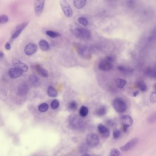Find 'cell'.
Segmentation results:
<instances>
[{"label": "cell", "instance_id": "1", "mask_svg": "<svg viewBox=\"0 0 156 156\" xmlns=\"http://www.w3.org/2000/svg\"><path fill=\"white\" fill-rule=\"evenodd\" d=\"M71 30L72 34L79 39L88 40L91 37V32L85 28L76 26L72 28Z\"/></svg>", "mask_w": 156, "mask_h": 156}, {"label": "cell", "instance_id": "2", "mask_svg": "<svg viewBox=\"0 0 156 156\" xmlns=\"http://www.w3.org/2000/svg\"><path fill=\"white\" fill-rule=\"evenodd\" d=\"M113 106L115 110L120 113L124 112L127 109V104L125 102L120 98L114 99L113 102Z\"/></svg>", "mask_w": 156, "mask_h": 156}, {"label": "cell", "instance_id": "3", "mask_svg": "<svg viewBox=\"0 0 156 156\" xmlns=\"http://www.w3.org/2000/svg\"><path fill=\"white\" fill-rule=\"evenodd\" d=\"M76 49L79 55L85 59L90 58L92 55L91 49L86 45L79 44L76 46Z\"/></svg>", "mask_w": 156, "mask_h": 156}, {"label": "cell", "instance_id": "4", "mask_svg": "<svg viewBox=\"0 0 156 156\" xmlns=\"http://www.w3.org/2000/svg\"><path fill=\"white\" fill-rule=\"evenodd\" d=\"M60 4L65 16L68 17H72L73 15L72 10L69 2L65 0H62L60 1Z\"/></svg>", "mask_w": 156, "mask_h": 156}, {"label": "cell", "instance_id": "5", "mask_svg": "<svg viewBox=\"0 0 156 156\" xmlns=\"http://www.w3.org/2000/svg\"><path fill=\"white\" fill-rule=\"evenodd\" d=\"M100 139L98 136L94 133H89L86 137L87 144L91 147H95L100 143Z\"/></svg>", "mask_w": 156, "mask_h": 156}, {"label": "cell", "instance_id": "6", "mask_svg": "<svg viewBox=\"0 0 156 156\" xmlns=\"http://www.w3.org/2000/svg\"><path fill=\"white\" fill-rule=\"evenodd\" d=\"M45 1L44 0L36 1L34 2V10L35 14L37 16H40L44 10Z\"/></svg>", "mask_w": 156, "mask_h": 156}, {"label": "cell", "instance_id": "7", "mask_svg": "<svg viewBox=\"0 0 156 156\" xmlns=\"http://www.w3.org/2000/svg\"><path fill=\"white\" fill-rule=\"evenodd\" d=\"M113 65L112 63L107 61L105 59L102 60L98 64V68L102 71L108 72L113 68Z\"/></svg>", "mask_w": 156, "mask_h": 156}, {"label": "cell", "instance_id": "8", "mask_svg": "<svg viewBox=\"0 0 156 156\" xmlns=\"http://www.w3.org/2000/svg\"><path fill=\"white\" fill-rule=\"evenodd\" d=\"M13 63L14 68L17 69L20 71L23 72H26L29 70L28 65L24 62H22L20 60L15 59L13 61Z\"/></svg>", "mask_w": 156, "mask_h": 156}, {"label": "cell", "instance_id": "9", "mask_svg": "<svg viewBox=\"0 0 156 156\" xmlns=\"http://www.w3.org/2000/svg\"><path fill=\"white\" fill-rule=\"evenodd\" d=\"M139 139L137 138H133L127 142L125 145L121 147L120 149L123 152H126L135 147L138 143Z\"/></svg>", "mask_w": 156, "mask_h": 156}, {"label": "cell", "instance_id": "10", "mask_svg": "<svg viewBox=\"0 0 156 156\" xmlns=\"http://www.w3.org/2000/svg\"><path fill=\"white\" fill-rule=\"evenodd\" d=\"M28 22H24V23H22L20 24L17 25V27L16 28V30L15 32L13 33V34H12V39H15L17 38L20 35L22 32L25 29L27 25H28Z\"/></svg>", "mask_w": 156, "mask_h": 156}, {"label": "cell", "instance_id": "11", "mask_svg": "<svg viewBox=\"0 0 156 156\" xmlns=\"http://www.w3.org/2000/svg\"><path fill=\"white\" fill-rule=\"evenodd\" d=\"M37 45L33 43L29 44L25 46L24 52L27 56H30L34 54L37 51Z\"/></svg>", "mask_w": 156, "mask_h": 156}, {"label": "cell", "instance_id": "12", "mask_svg": "<svg viewBox=\"0 0 156 156\" xmlns=\"http://www.w3.org/2000/svg\"><path fill=\"white\" fill-rule=\"evenodd\" d=\"M23 72L15 68H11L9 70L8 74L12 78H17L23 75Z\"/></svg>", "mask_w": 156, "mask_h": 156}, {"label": "cell", "instance_id": "13", "mask_svg": "<svg viewBox=\"0 0 156 156\" xmlns=\"http://www.w3.org/2000/svg\"><path fill=\"white\" fill-rule=\"evenodd\" d=\"M120 121L122 126H126L128 128L132 125L133 122L131 117L129 116H126V115L122 116L121 117Z\"/></svg>", "mask_w": 156, "mask_h": 156}, {"label": "cell", "instance_id": "14", "mask_svg": "<svg viewBox=\"0 0 156 156\" xmlns=\"http://www.w3.org/2000/svg\"><path fill=\"white\" fill-rule=\"evenodd\" d=\"M29 87L26 84L23 83L18 86L17 88V94L20 96H24L28 93Z\"/></svg>", "mask_w": 156, "mask_h": 156}, {"label": "cell", "instance_id": "15", "mask_svg": "<svg viewBox=\"0 0 156 156\" xmlns=\"http://www.w3.org/2000/svg\"><path fill=\"white\" fill-rule=\"evenodd\" d=\"M98 132L104 137H108L110 135V131L109 130L102 124H100L98 126Z\"/></svg>", "mask_w": 156, "mask_h": 156}, {"label": "cell", "instance_id": "16", "mask_svg": "<svg viewBox=\"0 0 156 156\" xmlns=\"http://www.w3.org/2000/svg\"><path fill=\"white\" fill-rule=\"evenodd\" d=\"M35 69L39 74L44 77H48L49 76L48 72L45 69L43 68L39 64H37L35 66Z\"/></svg>", "mask_w": 156, "mask_h": 156}, {"label": "cell", "instance_id": "17", "mask_svg": "<svg viewBox=\"0 0 156 156\" xmlns=\"http://www.w3.org/2000/svg\"><path fill=\"white\" fill-rule=\"evenodd\" d=\"M81 123L82 122H81L80 118H78L77 116L72 117L71 119V125L73 127L77 128L81 127Z\"/></svg>", "mask_w": 156, "mask_h": 156}, {"label": "cell", "instance_id": "18", "mask_svg": "<svg viewBox=\"0 0 156 156\" xmlns=\"http://www.w3.org/2000/svg\"><path fill=\"white\" fill-rule=\"evenodd\" d=\"M86 2L87 1L85 0H75L73 1V5L76 8L81 9L85 7Z\"/></svg>", "mask_w": 156, "mask_h": 156}, {"label": "cell", "instance_id": "19", "mask_svg": "<svg viewBox=\"0 0 156 156\" xmlns=\"http://www.w3.org/2000/svg\"><path fill=\"white\" fill-rule=\"evenodd\" d=\"M118 70L119 72L124 73V74H128L134 71V69L128 68L124 65H119L118 67Z\"/></svg>", "mask_w": 156, "mask_h": 156}, {"label": "cell", "instance_id": "20", "mask_svg": "<svg viewBox=\"0 0 156 156\" xmlns=\"http://www.w3.org/2000/svg\"><path fill=\"white\" fill-rule=\"evenodd\" d=\"M39 45L41 49L43 51H47L49 49V45L48 42L45 40H41L39 42Z\"/></svg>", "mask_w": 156, "mask_h": 156}, {"label": "cell", "instance_id": "21", "mask_svg": "<svg viewBox=\"0 0 156 156\" xmlns=\"http://www.w3.org/2000/svg\"><path fill=\"white\" fill-rule=\"evenodd\" d=\"M47 93L49 96L52 98L56 97L58 95V93L56 89L52 86H50L48 87L47 90Z\"/></svg>", "mask_w": 156, "mask_h": 156}, {"label": "cell", "instance_id": "22", "mask_svg": "<svg viewBox=\"0 0 156 156\" xmlns=\"http://www.w3.org/2000/svg\"><path fill=\"white\" fill-rule=\"evenodd\" d=\"M117 87L119 88H123L126 84V81L125 79L118 78L115 81Z\"/></svg>", "mask_w": 156, "mask_h": 156}, {"label": "cell", "instance_id": "23", "mask_svg": "<svg viewBox=\"0 0 156 156\" xmlns=\"http://www.w3.org/2000/svg\"><path fill=\"white\" fill-rule=\"evenodd\" d=\"M146 73L149 77L152 78H156V72L155 69L151 67H148L146 69Z\"/></svg>", "mask_w": 156, "mask_h": 156}, {"label": "cell", "instance_id": "24", "mask_svg": "<svg viewBox=\"0 0 156 156\" xmlns=\"http://www.w3.org/2000/svg\"><path fill=\"white\" fill-rule=\"evenodd\" d=\"M136 86L140 89V90H141L143 92L146 91L148 89V87L146 84L145 83L144 81H137L136 83Z\"/></svg>", "mask_w": 156, "mask_h": 156}, {"label": "cell", "instance_id": "25", "mask_svg": "<svg viewBox=\"0 0 156 156\" xmlns=\"http://www.w3.org/2000/svg\"><path fill=\"white\" fill-rule=\"evenodd\" d=\"M29 81L34 86H37L39 84V79L35 75H31L29 76Z\"/></svg>", "mask_w": 156, "mask_h": 156}, {"label": "cell", "instance_id": "26", "mask_svg": "<svg viewBox=\"0 0 156 156\" xmlns=\"http://www.w3.org/2000/svg\"><path fill=\"white\" fill-rule=\"evenodd\" d=\"M107 113V109L104 106H101L99 109L97 110L96 113L98 116H103L106 114Z\"/></svg>", "mask_w": 156, "mask_h": 156}, {"label": "cell", "instance_id": "27", "mask_svg": "<svg viewBox=\"0 0 156 156\" xmlns=\"http://www.w3.org/2000/svg\"><path fill=\"white\" fill-rule=\"evenodd\" d=\"M88 109L87 107L85 106H82L79 110V114L81 117H86L88 115Z\"/></svg>", "mask_w": 156, "mask_h": 156}, {"label": "cell", "instance_id": "28", "mask_svg": "<svg viewBox=\"0 0 156 156\" xmlns=\"http://www.w3.org/2000/svg\"><path fill=\"white\" fill-rule=\"evenodd\" d=\"M49 109V105L46 103H43L39 105L38 109L40 112H45Z\"/></svg>", "mask_w": 156, "mask_h": 156}, {"label": "cell", "instance_id": "29", "mask_svg": "<svg viewBox=\"0 0 156 156\" xmlns=\"http://www.w3.org/2000/svg\"><path fill=\"white\" fill-rule=\"evenodd\" d=\"M46 33L47 36H49L50 37L52 38H55L61 36V34L59 33L56 32L54 31H50V30L46 31Z\"/></svg>", "mask_w": 156, "mask_h": 156}, {"label": "cell", "instance_id": "30", "mask_svg": "<svg viewBox=\"0 0 156 156\" xmlns=\"http://www.w3.org/2000/svg\"><path fill=\"white\" fill-rule=\"evenodd\" d=\"M78 23L81 24L82 26H87L88 24V21L87 18L84 17H81L78 18Z\"/></svg>", "mask_w": 156, "mask_h": 156}, {"label": "cell", "instance_id": "31", "mask_svg": "<svg viewBox=\"0 0 156 156\" xmlns=\"http://www.w3.org/2000/svg\"><path fill=\"white\" fill-rule=\"evenodd\" d=\"M77 108V102L75 101H72L70 102L68 104V109L70 110H75Z\"/></svg>", "mask_w": 156, "mask_h": 156}, {"label": "cell", "instance_id": "32", "mask_svg": "<svg viewBox=\"0 0 156 156\" xmlns=\"http://www.w3.org/2000/svg\"><path fill=\"white\" fill-rule=\"evenodd\" d=\"M51 107L53 109H57L60 105V103L57 100H54L51 103Z\"/></svg>", "mask_w": 156, "mask_h": 156}, {"label": "cell", "instance_id": "33", "mask_svg": "<svg viewBox=\"0 0 156 156\" xmlns=\"http://www.w3.org/2000/svg\"><path fill=\"white\" fill-rule=\"evenodd\" d=\"M9 21V17L7 15L0 16V24H4L8 23Z\"/></svg>", "mask_w": 156, "mask_h": 156}, {"label": "cell", "instance_id": "34", "mask_svg": "<svg viewBox=\"0 0 156 156\" xmlns=\"http://www.w3.org/2000/svg\"><path fill=\"white\" fill-rule=\"evenodd\" d=\"M120 153L118 150L114 148L110 152V156H120Z\"/></svg>", "mask_w": 156, "mask_h": 156}, {"label": "cell", "instance_id": "35", "mask_svg": "<svg viewBox=\"0 0 156 156\" xmlns=\"http://www.w3.org/2000/svg\"><path fill=\"white\" fill-rule=\"evenodd\" d=\"M105 60H107V61H109L111 63H113L116 60V58L113 56H108L105 58Z\"/></svg>", "mask_w": 156, "mask_h": 156}, {"label": "cell", "instance_id": "36", "mask_svg": "<svg viewBox=\"0 0 156 156\" xmlns=\"http://www.w3.org/2000/svg\"><path fill=\"white\" fill-rule=\"evenodd\" d=\"M150 100H151V103H153V104L156 103V97L155 92L151 94V96H150Z\"/></svg>", "mask_w": 156, "mask_h": 156}, {"label": "cell", "instance_id": "37", "mask_svg": "<svg viewBox=\"0 0 156 156\" xmlns=\"http://www.w3.org/2000/svg\"><path fill=\"white\" fill-rule=\"evenodd\" d=\"M121 132L120 130H114L113 132V137L114 139H117V138H119L120 137V135Z\"/></svg>", "mask_w": 156, "mask_h": 156}, {"label": "cell", "instance_id": "38", "mask_svg": "<svg viewBox=\"0 0 156 156\" xmlns=\"http://www.w3.org/2000/svg\"><path fill=\"white\" fill-rule=\"evenodd\" d=\"M5 47L6 49L8 50H10L11 49V45H10V44L8 43V42L6 43Z\"/></svg>", "mask_w": 156, "mask_h": 156}, {"label": "cell", "instance_id": "39", "mask_svg": "<svg viewBox=\"0 0 156 156\" xmlns=\"http://www.w3.org/2000/svg\"><path fill=\"white\" fill-rule=\"evenodd\" d=\"M128 128V127H126V126H122V130H123L124 132H127Z\"/></svg>", "mask_w": 156, "mask_h": 156}, {"label": "cell", "instance_id": "40", "mask_svg": "<svg viewBox=\"0 0 156 156\" xmlns=\"http://www.w3.org/2000/svg\"><path fill=\"white\" fill-rule=\"evenodd\" d=\"M139 91H135V92H134L133 94V95L134 97H136L137 95H138V94H139Z\"/></svg>", "mask_w": 156, "mask_h": 156}, {"label": "cell", "instance_id": "41", "mask_svg": "<svg viewBox=\"0 0 156 156\" xmlns=\"http://www.w3.org/2000/svg\"><path fill=\"white\" fill-rule=\"evenodd\" d=\"M4 56V54L3 53V52H2L1 51H0V58L3 57Z\"/></svg>", "mask_w": 156, "mask_h": 156}, {"label": "cell", "instance_id": "42", "mask_svg": "<svg viewBox=\"0 0 156 156\" xmlns=\"http://www.w3.org/2000/svg\"><path fill=\"white\" fill-rule=\"evenodd\" d=\"M82 156H91L90 155H89L88 154H85L84 155H82Z\"/></svg>", "mask_w": 156, "mask_h": 156}]
</instances>
